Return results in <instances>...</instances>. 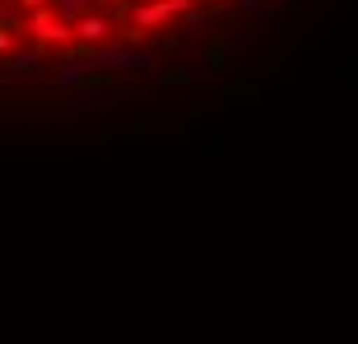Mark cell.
<instances>
[{
	"label": "cell",
	"instance_id": "1",
	"mask_svg": "<svg viewBox=\"0 0 358 344\" xmlns=\"http://www.w3.org/2000/svg\"><path fill=\"white\" fill-rule=\"evenodd\" d=\"M242 0H0V80L135 66L219 24Z\"/></svg>",
	"mask_w": 358,
	"mask_h": 344
}]
</instances>
